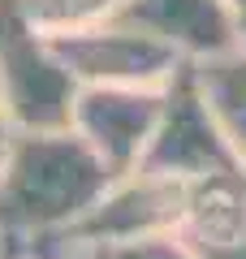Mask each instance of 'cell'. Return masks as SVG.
<instances>
[{
  "mask_svg": "<svg viewBox=\"0 0 246 259\" xmlns=\"http://www.w3.org/2000/svg\"><path fill=\"white\" fill-rule=\"evenodd\" d=\"M194 82L208 100L216 125L225 130V143L233 160L246 168V48H229L220 56L190 65Z\"/></svg>",
  "mask_w": 246,
  "mask_h": 259,
  "instance_id": "obj_9",
  "label": "cell"
},
{
  "mask_svg": "<svg viewBox=\"0 0 246 259\" xmlns=\"http://www.w3.org/2000/svg\"><path fill=\"white\" fill-rule=\"evenodd\" d=\"M112 168L65 130H18L0 168V238L39 242L69 233L112 182Z\"/></svg>",
  "mask_w": 246,
  "mask_h": 259,
  "instance_id": "obj_1",
  "label": "cell"
},
{
  "mask_svg": "<svg viewBox=\"0 0 246 259\" xmlns=\"http://www.w3.org/2000/svg\"><path fill=\"white\" fill-rule=\"evenodd\" d=\"M199 259H246V229L237 233L233 242H225V246H216V250H203Z\"/></svg>",
  "mask_w": 246,
  "mask_h": 259,
  "instance_id": "obj_13",
  "label": "cell"
},
{
  "mask_svg": "<svg viewBox=\"0 0 246 259\" xmlns=\"http://www.w3.org/2000/svg\"><path fill=\"white\" fill-rule=\"evenodd\" d=\"M78 255L82 259H199V250L177 233H155V238H134V242H78Z\"/></svg>",
  "mask_w": 246,
  "mask_h": 259,
  "instance_id": "obj_11",
  "label": "cell"
},
{
  "mask_svg": "<svg viewBox=\"0 0 246 259\" xmlns=\"http://www.w3.org/2000/svg\"><path fill=\"white\" fill-rule=\"evenodd\" d=\"M0 100L18 130H65L78 100L56 44L13 9V0H0Z\"/></svg>",
  "mask_w": 246,
  "mask_h": 259,
  "instance_id": "obj_2",
  "label": "cell"
},
{
  "mask_svg": "<svg viewBox=\"0 0 246 259\" xmlns=\"http://www.w3.org/2000/svg\"><path fill=\"white\" fill-rule=\"evenodd\" d=\"M48 39L56 44L78 87H164L182 69V61L169 48H160L121 18Z\"/></svg>",
  "mask_w": 246,
  "mask_h": 259,
  "instance_id": "obj_4",
  "label": "cell"
},
{
  "mask_svg": "<svg viewBox=\"0 0 246 259\" xmlns=\"http://www.w3.org/2000/svg\"><path fill=\"white\" fill-rule=\"evenodd\" d=\"M186 203V182L147 168H130L108 182L95 207L61 238L73 242H134L155 233H177Z\"/></svg>",
  "mask_w": 246,
  "mask_h": 259,
  "instance_id": "obj_5",
  "label": "cell"
},
{
  "mask_svg": "<svg viewBox=\"0 0 246 259\" xmlns=\"http://www.w3.org/2000/svg\"><path fill=\"white\" fill-rule=\"evenodd\" d=\"M126 0H13V9L44 35H69L117 18Z\"/></svg>",
  "mask_w": 246,
  "mask_h": 259,
  "instance_id": "obj_10",
  "label": "cell"
},
{
  "mask_svg": "<svg viewBox=\"0 0 246 259\" xmlns=\"http://www.w3.org/2000/svg\"><path fill=\"white\" fill-rule=\"evenodd\" d=\"M117 18L169 48L182 65H199L237 48L225 0H126Z\"/></svg>",
  "mask_w": 246,
  "mask_h": 259,
  "instance_id": "obj_7",
  "label": "cell"
},
{
  "mask_svg": "<svg viewBox=\"0 0 246 259\" xmlns=\"http://www.w3.org/2000/svg\"><path fill=\"white\" fill-rule=\"evenodd\" d=\"M13 139H18V125H13L9 108H5V100H0V168H5V156H9Z\"/></svg>",
  "mask_w": 246,
  "mask_h": 259,
  "instance_id": "obj_12",
  "label": "cell"
},
{
  "mask_svg": "<svg viewBox=\"0 0 246 259\" xmlns=\"http://www.w3.org/2000/svg\"><path fill=\"white\" fill-rule=\"evenodd\" d=\"M246 229V168H225L186 182V203L177 238H186L194 250H216L233 242Z\"/></svg>",
  "mask_w": 246,
  "mask_h": 259,
  "instance_id": "obj_8",
  "label": "cell"
},
{
  "mask_svg": "<svg viewBox=\"0 0 246 259\" xmlns=\"http://www.w3.org/2000/svg\"><path fill=\"white\" fill-rule=\"evenodd\" d=\"M164 87H78L69 130L112 173H130L151 139Z\"/></svg>",
  "mask_w": 246,
  "mask_h": 259,
  "instance_id": "obj_6",
  "label": "cell"
},
{
  "mask_svg": "<svg viewBox=\"0 0 246 259\" xmlns=\"http://www.w3.org/2000/svg\"><path fill=\"white\" fill-rule=\"evenodd\" d=\"M229 18H233V35H237V48H246V0H225Z\"/></svg>",
  "mask_w": 246,
  "mask_h": 259,
  "instance_id": "obj_14",
  "label": "cell"
},
{
  "mask_svg": "<svg viewBox=\"0 0 246 259\" xmlns=\"http://www.w3.org/2000/svg\"><path fill=\"white\" fill-rule=\"evenodd\" d=\"M138 168L177 177V182H194V177H208V173L242 168L233 160V151H229L225 130L216 125L199 82H194L190 65H182L164 82L160 112H155V125H151V139L143 147Z\"/></svg>",
  "mask_w": 246,
  "mask_h": 259,
  "instance_id": "obj_3",
  "label": "cell"
}]
</instances>
